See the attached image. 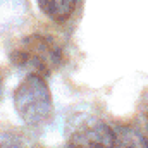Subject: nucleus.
<instances>
[{
  "mask_svg": "<svg viewBox=\"0 0 148 148\" xmlns=\"http://www.w3.org/2000/svg\"><path fill=\"white\" fill-rule=\"evenodd\" d=\"M10 62L28 74L48 76L59 69L62 50L59 43L48 35H28L21 38L10 50Z\"/></svg>",
  "mask_w": 148,
  "mask_h": 148,
  "instance_id": "obj_1",
  "label": "nucleus"
},
{
  "mask_svg": "<svg viewBox=\"0 0 148 148\" xmlns=\"http://www.w3.org/2000/svg\"><path fill=\"white\" fill-rule=\"evenodd\" d=\"M14 109L29 127H41L53 117V98L43 76L28 74L14 90Z\"/></svg>",
  "mask_w": 148,
  "mask_h": 148,
  "instance_id": "obj_2",
  "label": "nucleus"
},
{
  "mask_svg": "<svg viewBox=\"0 0 148 148\" xmlns=\"http://www.w3.org/2000/svg\"><path fill=\"white\" fill-rule=\"evenodd\" d=\"M67 148H119L117 124H109L100 119H84L69 134Z\"/></svg>",
  "mask_w": 148,
  "mask_h": 148,
  "instance_id": "obj_3",
  "label": "nucleus"
},
{
  "mask_svg": "<svg viewBox=\"0 0 148 148\" xmlns=\"http://www.w3.org/2000/svg\"><path fill=\"white\" fill-rule=\"evenodd\" d=\"M40 10L53 23L67 21L76 10L77 0H36Z\"/></svg>",
  "mask_w": 148,
  "mask_h": 148,
  "instance_id": "obj_4",
  "label": "nucleus"
},
{
  "mask_svg": "<svg viewBox=\"0 0 148 148\" xmlns=\"http://www.w3.org/2000/svg\"><path fill=\"white\" fill-rule=\"evenodd\" d=\"M0 148H26V145L14 134L0 133Z\"/></svg>",
  "mask_w": 148,
  "mask_h": 148,
  "instance_id": "obj_5",
  "label": "nucleus"
},
{
  "mask_svg": "<svg viewBox=\"0 0 148 148\" xmlns=\"http://www.w3.org/2000/svg\"><path fill=\"white\" fill-rule=\"evenodd\" d=\"M145 138H147V147H148V127H147V133H145Z\"/></svg>",
  "mask_w": 148,
  "mask_h": 148,
  "instance_id": "obj_6",
  "label": "nucleus"
},
{
  "mask_svg": "<svg viewBox=\"0 0 148 148\" xmlns=\"http://www.w3.org/2000/svg\"><path fill=\"white\" fill-rule=\"evenodd\" d=\"M2 81H3V79H2V73H0V90H2Z\"/></svg>",
  "mask_w": 148,
  "mask_h": 148,
  "instance_id": "obj_7",
  "label": "nucleus"
}]
</instances>
